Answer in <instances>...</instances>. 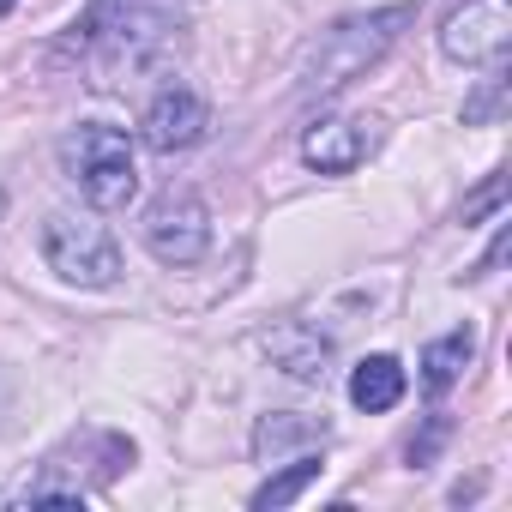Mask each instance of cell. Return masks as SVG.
<instances>
[{
    "label": "cell",
    "mask_w": 512,
    "mask_h": 512,
    "mask_svg": "<svg viewBox=\"0 0 512 512\" xmlns=\"http://www.w3.org/2000/svg\"><path fill=\"white\" fill-rule=\"evenodd\" d=\"M175 25H181V13L169 0H91V13L73 31H79V49L97 67V85H115V73L151 67L169 49Z\"/></svg>",
    "instance_id": "cell-1"
},
{
    "label": "cell",
    "mask_w": 512,
    "mask_h": 512,
    "mask_svg": "<svg viewBox=\"0 0 512 512\" xmlns=\"http://www.w3.org/2000/svg\"><path fill=\"white\" fill-rule=\"evenodd\" d=\"M61 169L85 193V205H97V211H121L139 193L133 145H127L121 127H103V121H91V127H79V133L61 139Z\"/></svg>",
    "instance_id": "cell-2"
},
{
    "label": "cell",
    "mask_w": 512,
    "mask_h": 512,
    "mask_svg": "<svg viewBox=\"0 0 512 512\" xmlns=\"http://www.w3.org/2000/svg\"><path fill=\"white\" fill-rule=\"evenodd\" d=\"M416 19V7H380V13H356V19H338L326 37H320V49H314V67H308V91H338V85H350L356 73H368L392 43H398V31Z\"/></svg>",
    "instance_id": "cell-3"
},
{
    "label": "cell",
    "mask_w": 512,
    "mask_h": 512,
    "mask_svg": "<svg viewBox=\"0 0 512 512\" xmlns=\"http://www.w3.org/2000/svg\"><path fill=\"white\" fill-rule=\"evenodd\" d=\"M43 260H49L67 284H79V290H109V284L121 278V247H115V235H109L103 223L67 217V211H55V217L43 223Z\"/></svg>",
    "instance_id": "cell-4"
},
{
    "label": "cell",
    "mask_w": 512,
    "mask_h": 512,
    "mask_svg": "<svg viewBox=\"0 0 512 512\" xmlns=\"http://www.w3.org/2000/svg\"><path fill=\"white\" fill-rule=\"evenodd\" d=\"M440 49L464 67H500L512 49V0H464L440 31Z\"/></svg>",
    "instance_id": "cell-5"
},
{
    "label": "cell",
    "mask_w": 512,
    "mask_h": 512,
    "mask_svg": "<svg viewBox=\"0 0 512 512\" xmlns=\"http://www.w3.org/2000/svg\"><path fill=\"white\" fill-rule=\"evenodd\" d=\"M145 247L157 253L163 266H193L199 253L211 247V211L193 199V193H169L151 205L145 217Z\"/></svg>",
    "instance_id": "cell-6"
},
{
    "label": "cell",
    "mask_w": 512,
    "mask_h": 512,
    "mask_svg": "<svg viewBox=\"0 0 512 512\" xmlns=\"http://www.w3.org/2000/svg\"><path fill=\"white\" fill-rule=\"evenodd\" d=\"M205 127H211V109H205L193 91H181V85L157 91V103L145 109V145H151L157 157H175V151L199 145Z\"/></svg>",
    "instance_id": "cell-7"
},
{
    "label": "cell",
    "mask_w": 512,
    "mask_h": 512,
    "mask_svg": "<svg viewBox=\"0 0 512 512\" xmlns=\"http://www.w3.org/2000/svg\"><path fill=\"white\" fill-rule=\"evenodd\" d=\"M368 145H374L368 121H320V127H308L302 157H308L320 175H350V169L368 157Z\"/></svg>",
    "instance_id": "cell-8"
},
{
    "label": "cell",
    "mask_w": 512,
    "mask_h": 512,
    "mask_svg": "<svg viewBox=\"0 0 512 512\" xmlns=\"http://www.w3.org/2000/svg\"><path fill=\"white\" fill-rule=\"evenodd\" d=\"M398 398H404V368H398L392 356H368V362H356V374H350V404H356V410L380 416V410H392Z\"/></svg>",
    "instance_id": "cell-9"
},
{
    "label": "cell",
    "mask_w": 512,
    "mask_h": 512,
    "mask_svg": "<svg viewBox=\"0 0 512 512\" xmlns=\"http://www.w3.org/2000/svg\"><path fill=\"white\" fill-rule=\"evenodd\" d=\"M266 350L296 374V380H326V362H332V344L326 338H314L308 326H290V332H278V338H266Z\"/></svg>",
    "instance_id": "cell-10"
},
{
    "label": "cell",
    "mask_w": 512,
    "mask_h": 512,
    "mask_svg": "<svg viewBox=\"0 0 512 512\" xmlns=\"http://www.w3.org/2000/svg\"><path fill=\"white\" fill-rule=\"evenodd\" d=\"M470 356H476L470 326L452 332V338H440V344H428V350H422V386H428V392H446V386L470 368Z\"/></svg>",
    "instance_id": "cell-11"
},
{
    "label": "cell",
    "mask_w": 512,
    "mask_h": 512,
    "mask_svg": "<svg viewBox=\"0 0 512 512\" xmlns=\"http://www.w3.org/2000/svg\"><path fill=\"white\" fill-rule=\"evenodd\" d=\"M320 440H326V422L314 416H266L253 428V452L260 458H278L284 446H320Z\"/></svg>",
    "instance_id": "cell-12"
},
{
    "label": "cell",
    "mask_w": 512,
    "mask_h": 512,
    "mask_svg": "<svg viewBox=\"0 0 512 512\" xmlns=\"http://www.w3.org/2000/svg\"><path fill=\"white\" fill-rule=\"evenodd\" d=\"M314 476H320V452H302L290 470H278V476H272L260 494H253V506H260V512H278V506H290V500H296V494H302Z\"/></svg>",
    "instance_id": "cell-13"
},
{
    "label": "cell",
    "mask_w": 512,
    "mask_h": 512,
    "mask_svg": "<svg viewBox=\"0 0 512 512\" xmlns=\"http://www.w3.org/2000/svg\"><path fill=\"white\" fill-rule=\"evenodd\" d=\"M500 199H506V181H488V187H482V193H476V199L464 205V223H470L476 211H488V205H500Z\"/></svg>",
    "instance_id": "cell-14"
},
{
    "label": "cell",
    "mask_w": 512,
    "mask_h": 512,
    "mask_svg": "<svg viewBox=\"0 0 512 512\" xmlns=\"http://www.w3.org/2000/svg\"><path fill=\"white\" fill-rule=\"evenodd\" d=\"M13 7H19V0H0V13H13Z\"/></svg>",
    "instance_id": "cell-15"
},
{
    "label": "cell",
    "mask_w": 512,
    "mask_h": 512,
    "mask_svg": "<svg viewBox=\"0 0 512 512\" xmlns=\"http://www.w3.org/2000/svg\"><path fill=\"white\" fill-rule=\"evenodd\" d=\"M0 211H7V193H0Z\"/></svg>",
    "instance_id": "cell-16"
}]
</instances>
